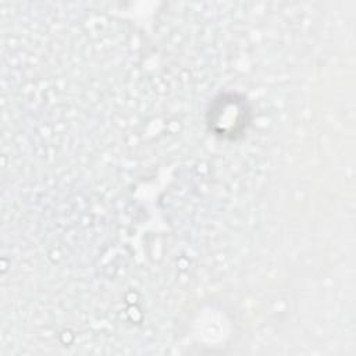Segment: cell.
I'll use <instances>...</instances> for the list:
<instances>
[{
  "label": "cell",
  "instance_id": "1",
  "mask_svg": "<svg viewBox=\"0 0 356 356\" xmlns=\"http://www.w3.org/2000/svg\"><path fill=\"white\" fill-rule=\"evenodd\" d=\"M249 114L250 110L245 97L225 93L217 96L210 104L207 124L214 135L222 139H235L246 129Z\"/></svg>",
  "mask_w": 356,
  "mask_h": 356
}]
</instances>
